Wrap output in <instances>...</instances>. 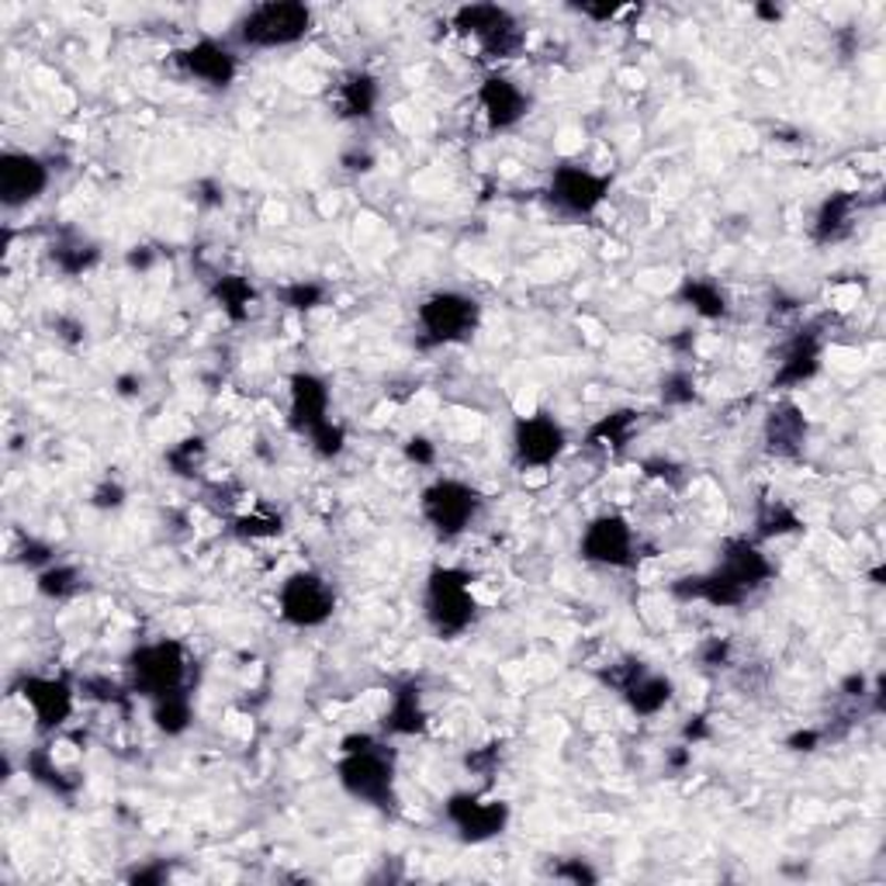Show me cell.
Returning a JSON list of instances; mask_svg holds the SVG:
<instances>
[{
	"label": "cell",
	"mask_w": 886,
	"mask_h": 886,
	"mask_svg": "<svg viewBox=\"0 0 886 886\" xmlns=\"http://www.w3.org/2000/svg\"><path fill=\"white\" fill-rule=\"evenodd\" d=\"M423 614L433 634L444 641L461 638L464 630L475 623L478 603L471 593V575L461 568H433L423 593Z\"/></svg>",
	"instance_id": "6da1fadb"
},
{
	"label": "cell",
	"mask_w": 886,
	"mask_h": 886,
	"mask_svg": "<svg viewBox=\"0 0 886 886\" xmlns=\"http://www.w3.org/2000/svg\"><path fill=\"white\" fill-rule=\"evenodd\" d=\"M312 32V8L299 0H267L235 22V38L250 49H284Z\"/></svg>",
	"instance_id": "7a4b0ae2"
},
{
	"label": "cell",
	"mask_w": 886,
	"mask_h": 886,
	"mask_svg": "<svg viewBox=\"0 0 886 886\" xmlns=\"http://www.w3.org/2000/svg\"><path fill=\"white\" fill-rule=\"evenodd\" d=\"M337 779L353 800L378 806V811L396 806V755L388 752L385 741L361 748V752H343L337 762Z\"/></svg>",
	"instance_id": "3957f363"
},
{
	"label": "cell",
	"mask_w": 886,
	"mask_h": 886,
	"mask_svg": "<svg viewBox=\"0 0 886 886\" xmlns=\"http://www.w3.org/2000/svg\"><path fill=\"white\" fill-rule=\"evenodd\" d=\"M420 347H450L475 337L482 305L464 291H437L420 305Z\"/></svg>",
	"instance_id": "277c9868"
},
{
	"label": "cell",
	"mask_w": 886,
	"mask_h": 886,
	"mask_svg": "<svg viewBox=\"0 0 886 886\" xmlns=\"http://www.w3.org/2000/svg\"><path fill=\"white\" fill-rule=\"evenodd\" d=\"M129 676H132V693L149 703L156 696L173 693V689H184V679H187L184 644L173 638L139 644L129 655Z\"/></svg>",
	"instance_id": "5b68a950"
},
{
	"label": "cell",
	"mask_w": 886,
	"mask_h": 886,
	"mask_svg": "<svg viewBox=\"0 0 886 886\" xmlns=\"http://www.w3.org/2000/svg\"><path fill=\"white\" fill-rule=\"evenodd\" d=\"M482 506H485L482 491L471 488L468 482H458V478H437L420 499L423 520L437 530V537H444V541L461 537L464 530L478 520Z\"/></svg>",
	"instance_id": "8992f818"
},
{
	"label": "cell",
	"mask_w": 886,
	"mask_h": 886,
	"mask_svg": "<svg viewBox=\"0 0 886 886\" xmlns=\"http://www.w3.org/2000/svg\"><path fill=\"white\" fill-rule=\"evenodd\" d=\"M454 28L461 35H471L482 46L488 59H513L523 52L526 35L513 11L499 4H464L454 11Z\"/></svg>",
	"instance_id": "52a82bcc"
},
{
	"label": "cell",
	"mask_w": 886,
	"mask_h": 886,
	"mask_svg": "<svg viewBox=\"0 0 886 886\" xmlns=\"http://www.w3.org/2000/svg\"><path fill=\"white\" fill-rule=\"evenodd\" d=\"M278 609L284 623L312 630L337 614V593L319 572H294L278 588Z\"/></svg>",
	"instance_id": "ba28073f"
},
{
	"label": "cell",
	"mask_w": 886,
	"mask_h": 886,
	"mask_svg": "<svg viewBox=\"0 0 886 886\" xmlns=\"http://www.w3.org/2000/svg\"><path fill=\"white\" fill-rule=\"evenodd\" d=\"M609 187H614V177L609 173H596V170H585L575 163H561V167H555V173H550L547 202L561 215H568V219H585V215H593L609 198Z\"/></svg>",
	"instance_id": "9c48e42d"
},
{
	"label": "cell",
	"mask_w": 886,
	"mask_h": 886,
	"mask_svg": "<svg viewBox=\"0 0 886 886\" xmlns=\"http://www.w3.org/2000/svg\"><path fill=\"white\" fill-rule=\"evenodd\" d=\"M603 682L614 685L638 717H658L665 706L672 703V693H676L672 679L652 672L644 662L609 665V672H603Z\"/></svg>",
	"instance_id": "30bf717a"
},
{
	"label": "cell",
	"mask_w": 886,
	"mask_h": 886,
	"mask_svg": "<svg viewBox=\"0 0 886 886\" xmlns=\"http://www.w3.org/2000/svg\"><path fill=\"white\" fill-rule=\"evenodd\" d=\"M444 817L454 824V832L468 845H485L499 838L509 824L506 800H482L475 793H454L444 803Z\"/></svg>",
	"instance_id": "8fae6325"
},
{
	"label": "cell",
	"mask_w": 886,
	"mask_h": 886,
	"mask_svg": "<svg viewBox=\"0 0 886 886\" xmlns=\"http://www.w3.org/2000/svg\"><path fill=\"white\" fill-rule=\"evenodd\" d=\"M579 555L603 568H630L634 565V526H630L620 513L596 517L582 530Z\"/></svg>",
	"instance_id": "7c38bea8"
},
{
	"label": "cell",
	"mask_w": 886,
	"mask_h": 886,
	"mask_svg": "<svg viewBox=\"0 0 886 886\" xmlns=\"http://www.w3.org/2000/svg\"><path fill=\"white\" fill-rule=\"evenodd\" d=\"M17 696L32 706V717L38 731H59L76 706V693L66 679H52V676H25L17 679Z\"/></svg>",
	"instance_id": "4fadbf2b"
},
{
	"label": "cell",
	"mask_w": 886,
	"mask_h": 886,
	"mask_svg": "<svg viewBox=\"0 0 886 886\" xmlns=\"http://www.w3.org/2000/svg\"><path fill=\"white\" fill-rule=\"evenodd\" d=\"M49 187V163L35 153L8 149L0 156V202L4 208H25L38 202Z\"/></svg>",
	"instance_id": "5bb4252c"
},
{
	"label": "cell",
	"mask_w": 886,
	"mask_h": 886,
	"mask_svg": "<svg viewBox=\"0 0 886 886\" xmlns=\"http://www.w3.org/2000/svg\"><path fill=\"white\" fill-rule=\"evenodd\" d=\"M565 426L555 416H523L513 426V454L520 468H550L565 454Z\"/></svg>",
	"instance_id": "9a60e30c"
},
{
	"label": "cell",
	"mask_w": 886,
	"mask_h": 886,
	"mask_svg": "<svg viewBox=\"0 0 886 886\" xmlns=\"http://www.w3.org/2000/svg\"><path fill=\"white\" fill-rule=\"evenodd\" d=\"M173 63L181 66L191 81H202L215 90L232 87L235 73H240V59H235V52L226 43H219V38H198L194 46L173 52Z\"/></svg>",
	"instance_id": "2e32d148"
},
{
	"label": "cell",
	"mask_w": 886,
	"mask_h": 886,
	"mask_svg": "<svg viewBox=\"0 0 886 886\" xmlns=\"http://www.w3.org/2000/svg\"><path fill=\"white\" fill-rule=\"evenodd\" d=\"M478 105L491 132L517 129L530 111V94L502 73H491L478 87Z\"/></svg>",
	"instance_id": "e0dca14e"
},
{
	"label": "cell",
	"mask_w": 886,
	"mask_h": 886,
	"mask_svg": "<svg viewBox=\"0 0 886 886\" xmlns=\"http://www.w3.org/2000/svg\"><path fill=\"white\" fill-rule=\"evenodd\" d=\"M717 572L724 579H731L744 596L758 593V588L776 575L773 561L762 555V547L748 537H731L720 550V561H717Z\"/></svg>",
	"instance_id": "ac0fdd59"
},
{
	"label": "cell",
	"mask_w": 886,
	"mask_h": 886,
	"mask_svg": "<svg viewBox=\"0 0 886 886\" xmlns=\"http://www.w3.org/2000/svg\"><path fill=\"white\" fill-rule=\"evenodd\" d=\"M329 420V388L319 374L299 371L288 381V423L294 433L308 437L312 429H319Z\"/></svg>",
	"instance_id": "d6986e66"
},
{
	"label": "cell",
	"mask_w": 886,
	"mask_h": 886,
	"mask_svg": "<svg viewBox=\"0 0 886 886\" xmlns=\"http://www.w3.org/2000/svg\"><path fill=\"white\" fill-rule=\"evenodd\" d=\"M817 371H821V337L814 329H800L779 353L773 388H782V391L800 388L811 378H817Z\"/></svg>",
	"instance_id": "ffe728a7"
},
{
	"label": "cell",
	"mask_w": 886,
	"mask_h": 886,
	"mask_svg": "<svg viewBox=\"0 0 886 886\" xmlns=\"http://www.w3.org/2000/svg\"><path fill=\"white\" fill-rule=\"evenodd\" d=\"M426 706H423V693L416 682H402L396 693H391V703L381 717V731L391 738H416L426 731Z\"/></svg>",
	"instance_id": "44dd1931"
},
{
	"label": "cell",
	"mask_w": 886,
	"mask_h": 886,
	"mask_svg": "<svg viewBox=\"0 0 886 886\" xmlns=\"http://www.w3.org/2000/svg\"><path fill=\"white\" fill-rule=\"evenodd\" d=\"M855 211H859V194L852 191H835L821 202L814 215V243H838L852 232L855 226Z\"/></svg>",
	"instance_id": "7402d4cb"
},
{
	"label": "cell",
	"mask_w": 886,
	"mask_h": 886,
	"mask_svg": "<svg viewBox=\"0 0 886 886\" xmlns=\"http://www.w3.org/2000/svg\"><path fill=\"white\" fill-rule=\"evenodd\" d=\"M803 440H806V420L800 405L793 402H782L769 412V420H765V444L776 458H800L803 450Z\"/></svg>",
	"instance_id": "603a6c76"
},
{
	"label": "cell",
	"mask_w": 886,
	"mask_h": 886,
	"mask_svg": "<svg viewBox=\"0 0 886 886\" xmlns=\"http://www.w3.org/2000/svg\"><path fill=\"white\" fill-rule=\"evenodd\" d=\"M381 87L371 73H347L343 81L337 84V111L340 118H374V108H378Z\"/></svg>",
	"instance_id": "cb8c5ba5"
},
{
	"label": "cell",
	"mask_w": 886,
	"mask_h": 886,
	"mask_svg": "<svg viewBox=\"0 0 886 886\" xmlns=\"http://www.w3.org/2000/svg\"><path fill=\"white\" fill-rule=\"evenodd\" d=\"M25 773H28L35 782H43L46 790H52L56 797H73V793L84 786V779L76 776V773L59 769L49 748H32L28 758H25Z\"/></svg>",
	"instance_id": "d4e9b609"
},
{
	"label": "cell",
	"mask_w": 886,
	"mask_h": 886,
	"mask_svg": "<svg viewBox=\"0 0 886 886\" xmlns=\"http://www.w3.org/2000/svg\"><path fill=\"white\" fill-rule=\"evenodd\" d=\"M211 299L219 302V308L229 315L232 323H246L250 319V305L257 302V288H253L240 274H222L211 284Z\"/></svg>",
	"instance_id": "484cf974"
},
{
	"label": "cell",
	"mask_w": 886,
	"mask_h": 886,
	"mask_svg": "<svg viewBox=\"0 0 886 886\" xmlns=\"http://www.w3.org/2000/svg\"><path fill=\"white\" fill-rule=\"evenodd\" d=\"M191 720H194V706H191L187 685L153 700V724H156V731H163L167 738L184 735L187 727H191Z\"/></svg>",
	"instance_id": "4316f807"
},
{
	"label": "cell",
	"mask_w": 886,
	"mask_h": 886,
	"mask_svg": "<svg viewBox=\"0 0 886 886\" xmlns=\"http://www.w3.org/2000/svg\"><path fill=\"white\" fill-rule=\"evenodd\" d=\"M679 302L689 305L703 319H724L727 315V294L720 284L703 281V278H685L679 288Z\"/></svg>",
	"instance_id": "83f0119b"
},
{
	"label": "cell",
	"mask_w": 886,
	"mask_h": 886,
	"mask_svg": "<svg viewBox=\"0 0 886 886\" xmlns=\"http://www.w3.org/2000/svg\"><path fill=\"white\" fill-rule=\"evenodd\" d=\"M638 412L634 409H617V412H609V416H603L593 429H588V444L593 447H609V450H620L627 447L630 440V433L638 429Z\"/></svg>",
	"instance_id": "f1b7e54d"
},
{
	"label": "cell",
	"mask_w": 886,
	"mask_h": 886,
	"mask_svg": "<svg viewBox=\"0 0 886 886\" xmlns=\"http://www.w3.org/2000/svg\"><path fill=\"white\" fill-rule=\"evenodd\" d=\"M97 260H101V250L87 240H63L52 246V264L66 274V278H81Z\"/></svg>",
	"instance_id": "f546056e"
},
{
	"label": "cell",
	"mask_w": 886,
	"mask_h": 886,
	"mask_svg": "<svg viewBox=\"0 0 886 886\" xmlns=\"http://www.w3.org/2000/svg\"><path fill=\"white\" fill-rule=\"evenodd\" d=\"M35 585H38V593H43L46 599L63 603V599L76 596V588H81V572H76L73 565H59L56 561V565H49V568H43V572H38Z\"/></svg>",
	"instance_id": "4dcf8cb0"
},
{
	"label": "cell",
	"mask_w": 886,
	"mask_h": 886,
	"mask_svg": "<svg viewBox=\"0 0 886 886\" xmlns=\"http://www.w3.org/2000/svg\"><path fill=\"white\" fill-rule=\"evenodd\" d=\"M797 530H803V520L793 513L790 506H782V502H765L758 520H755V537L758 541L782 537V534H797Z\"/></svg>",
	"instance_id": "1f68e13d"
},
{
	"label": "cell",
	"mask_w": 886,
	"mask_h": 886,
	"mask_svg": "<svg viewBox=\"0 0 886 886\" xmlns=\"http://www.w3.org/2000/svg\"><path fill=\"white\" fill-rule=\"evenodd\" d=\"M278 299L291 312H315L319 305H326L329 288L323 281H291L278 291Z\"/></svg>",
	"instance_id": "d6a6232c"
},
{
	"label": "cell",
	"mask_w": 886,
	"mask_h": 886,
	"mask_svg": "<svg viewBox=\"0 0 886 886\" xmlns=\"http://www.w3.org/2000/svg\"><path fill=\"white\" fill-rule=\"evenodd\" d=\"M202 458H205V440L202 437H187V440H181V444H173L170 450H167V464H170V471L173 475H194V468L202 464Z\"/></svg>",
	"instance_id": "836d02e7"
},
{
	"label": "cell",
	"mask_w": 886,
	"mask_h": 886,
	"mask_svg": "<svg viewBox=\"0 0 886 886\" xmlns=\"http://www.w3.org/2000/svg\"><path fill=\"white\" fill-rule=\"evenodd\" d=\"M81 693L87 700H94V703H111V706H125L129 696H135V693H129L125 685H118L108 676H87V679H81Z\"/></svg>",
	"instance_id": "e575fe53"
},
{
	"label": "cell",
	"mask_w": 886,
	"mask_h": 886,
	"mask_svg": "<svg viewBox=\"0 0 886 886\" xmlns=\"http://www.w3.org/2000/svg\"><path fill=\"white\" fill-rule=\"evenodd\" d=\"M308 444H312V450H315L319 458L332 461V458H340V454H343V447H347V429H343L340 423L326 420L319 429H312V433H308Z\"/></svg>",
	"instance_id": "d590c367"
},
{
	"label": "cell",
	"mask_w": 886,
	"mask_h": 886,
	"mask_svg": "<svg viewBox=\"0 0 886 886\" xmlns=\"http://www.w3.org/2000/svg\"><path fill=\"white\" fill-rule=\"evenodd\" d=\"M662 402L665 405H693L696 402V378L689 371H672L662 381Z\"/></svg>",
	"instance_id": "8d00e7d4"
},
{
	"label": "cell",
	"mask_w": 886,
	"mask_h": 886,
	"mask_svg": "<svg viewBox=\"0 0 886 886\" xmlns=\"http://www.w3.org/2000/svg\"><path fill=\"white\" fill-rule=\"evenodd\" d=\"M232 534H240L246 541H267L281 534V520L264 517V513H246L232 520Z\"/></svg>",
	"instance_id": "74e56055"
},
{
	"label": "cell",
	"mask_w": 886,
	"mask_h": 886,
	"mask_svg": "<svg viewBox=\"0 0 886 886\" xmlns=\"http://www.w3.org/2000/svg\"><path fill=\"white\" fill-rule=\"evenodd\" d=\"M499 762H502V744L499 741L475 748V752H468V758H464L468 773H475V776H491L499 769Z\"/></svg>",
	"instance_id": "f35d334b"
},
{
	"label": "cell",
	"mask_w": 886,
	"mask_h": 886,
	"mask_svg": "<svg viewBox=\"0 0 886 886\" xmlns=\"http://www.w3.org/2000/svg\"><path fill=\"white\" fill-rule=\"evenodd\" d=\"M550 873H555V879L575 883V886H588V883H596V879H599V873H596L585 859H561Z\"/></svg>",
	"instance_id": "ab89813d"
},
{
	"label": "cell",
	"mask_w": 886,
	"mask_h": 886,
	"mask_svg": "<svg viewBox=\"0 0 886 886\" xmlns=\"http://www.w3.org/2000/svg\"><path fill=\"white\" fill-rule=\"evenodd\" d=\"M22 565L38 568V572H43V568L56 565V550H52L49 544H43V541H25V547H22Z\"/></svg>",
	"instance_id": "60d3db41"
},
{
	"label": "cell",
	"mask_w": 886,
	"mask_h": 886,
	"mask_svg": "<svg viewBox=\"0 0 886 886\" xmlns=\"http://www.w3.org/2000/svg\"><path fill=\"white\" fill-rule=\"evenodd\" d=\"M405 458L412 464H420V468H429V464H437V444L426 440V437H412L405 444Z\"/></svg>",
	"instance_id": "b9f144b4"
},
{
	"label": "cell",
	"mask_w": 886,
	"mask_h": 886,
	"mask_svg": "<svg viewBox=\"0 0 886 886\" xmlns=\"http://www.w3.org/2000/svg\"><path fill=\"white\" fill-rule=\"evenodd\" d=\"M97 509H118L125 502V488L118 482H105L101 488H94V499H90Z\"/></svg>",
	"instance_id": "7bdbcfd3"
},
{
	"label": "cell",
	"mask_w": 886,
	"mask_h": 886,
	"mask_svg": "<svg viewBox=\"0 0 886 886\" xmlns=\"http://www.w3.org/2000/svg\"><path fill=\"white\" fill-rule=\"evenodd\" d=\"M727 658H731V644L720 641V638H711V641H706V644L700 647V662H703V665H711V668L727 665Z\"/></svg>",
	"instance_id": "ee69618b"
},
{
	"label": "cell",
	"mask_w": 886,
	"mask_h": 886,
	"mask_svg": "<svg viewBox=\"0 0 886 886\" xmlns=\"http://www.w3.org/2000/svg\"><path fill=\"white\" fill-rule=\"evenodd\" d=\"M163 879H170V870L163 862H153V865H143V870L129 873V883H139V886H156Z\"/></svg>",
	"instance_id": "f6af8a7d"
},
{
	"label": "cell",
	"mask_w": 886,
	"mask_h": 886,
	"mask_svg": "<svg viewBox=\"0 0 886 886\" xmlns=\"http://www.w3.org/2000/svg\"><path fill=\"white\" fill-rule=\"evenodd\" d=\"M575 11L582 17H593V22H614V17L623 11V4H575Z\"/></svg>",
	"instance_id": "bcb514c9"
},
{
	"label": "cell",
	"mask_w": 886,
	"mask_h": 886,
	"mask_svg": "<svg viewBox=\"0 0 886 886\" xmlns=\"http://www.w3.org/2000/svg\"><path fill=\"white\" fill-rule=\"evenodd\" d=\"M821 731H797V735H790L786 738V748H790V752H814V748L821 744Z\"/></svg>",
	"instance_id": "7dc6e473"
},
{
	"label": "cell",
	"mask_w": 886,
	"mask_h": 886,
	"mask_svg": "<svg viewBox=\"0 0 886 886\" xmlns=\"http://www.w3.org/2000/svg\"><path fill=\"white\" fill-rule=\"evenodd\" d=\"M56 332H59V340L81 343V340H84V323H76V319H66V315H59V319H56Z\"/></svg>",
	"instance_id": "c3c4849f"
},
{
	"label": "cell",
	"mask_w": 886,
	"mask_h": 886,
	"mask_svg": "<svg viewBox=\"0 0 886 886\" xmlns=\"http://www.w3.org/2000/svg\"><path fill=\"white\" fill-rule=\"evenodd\" d=\"M682 738L685 744H700L711 738V727H706V717H689V724L682 727Z\"/></svg>",
	"instance_id": "681fc988"
},
{
	"label": "cell",
	"mask_w": 886,
	"mask_h": 886,
	"mask_svg": "<svg viewBox=\"0 0 886 886\" xmlns=\"http://www.w3.org/2000/svg\"><path fill=\"white\" fill-rule=\"evenodd\" d=\"M222 198H226V194H222V187L215 184V181H202V184H198V202H202V205H208V208H219V205H222Z\"/></svg>",
	"instance_id": "f907efd6"
},
{
	"label": "cell",
	"mask_w": 886,
	"mask_h": 886,
	"mask_svg": "<svg viewBox=\"0 0 886 886\" xmlns=\"http://www.w3.org/2000/svg\"><path fill=\"white\" fill-rule=\"evenodd\" d=\"M665 762H668V769L672 773H682L689 762H693V752H689V744H679V748H672V752L665 755Z\"/></svg>",
	"instance_id": "816d5d0a"
},
{
	"label": "cell",
	"mask_w": 886,
	"mask_h": 886,
	"mask_svg": "<svg viewBox=\"0 0 886 886\" xmlns=\"http://www.w3.org/2000/svg\"><path fill=\"white\" fill-rule=\"evenodd\" d=\"M343 167H347L350 173H367V170L374 167V156H371V153H347V156H343Z\"/></svg>",
	"instance_id": "f5cc1de1"
},
{
	"label": "cell",
	"mask_w": 886,
	"mask_h": 886,
	"mask_svg": "<svg viewBox=\"0 0 886 886\" xmlns=\"http://www.w3.org/2000/svg\"><path fill=\"white\" fill-rule=\"evenodd\" d=\"M381 738L378 735H347L340 741V752H361V748H371V744H378Z\"/></svg>",
	"instance_id": "db71d44e"
},
{
	"label": "cell",
	"mask_w": 886,
	"mask_h": 886,
	"mask_svg": "<svg viewBox=\"0 0 886 886\" xmlns=\"http://www.w3.org/2000/svg\"><path fill=\"white\" fill-rule=\"evenodd\" d=\"M129 267H132V270H149V267H153V253H149L146 246H135V250L129 253Z\"/></svg>",
	"instance_id": "11a10c76"
},
{
	"label": "cell",
	"mask_w": 886,
	"mask_h": 886,
	"mask_svg": "<svg viewBox=\"0 0 886 886\" xmlns=\"http://www.w3.org/2000/svg\"><path fill=\"white\" fill-rule=\"evenodd\" d=\"M755 14L762 17V22H779V17H782V11H779V8H773V4H758V8H755Z\"/></svg>",
	"instance_id": "9f6ffc18"
},
{
	"label": "cell",
	"mask_w": 886,
	"mask_h": 886,
	"mask_svg": "<svg viewBox=\"0 0 886 886\" xmlns=\"http://www.w3.org/2000/svg\"><path fill=\"white\" fill-rule=\"evenodd\" d=\"M135 385H139V381H135V378H118V391H122V396H132V391H135Z\"/></svg>",
	"instance_id": "6f0895ef"
}]
</instances>
